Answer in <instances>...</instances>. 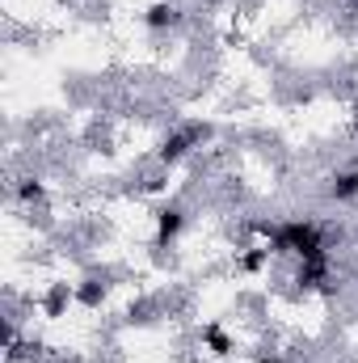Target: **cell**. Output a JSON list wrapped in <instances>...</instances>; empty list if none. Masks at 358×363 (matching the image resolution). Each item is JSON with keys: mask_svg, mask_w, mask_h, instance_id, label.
I'll return each instance as SVG.
<instances>
[{"mask_svg": "<svg viewBox=\"0 0 358 363\" xmlns=\"http://www.w3.org/2000/svg\"><path fill=\"white\" fill-rule=\"evenodd\" d=\"M262 237H266L270 254L274 258H295V262H308V258H329V233L312 220V216H295V220H278V224H253Z\"/></svg>", "mask_w": 358, "mask_h": 363, "instance_id": "cell-1", "label": "cell"}, {"mask_svg": "<svg viewBox=\"0 0 358 363\" xmlns=\"http://www.w3.org/2000/svg\"><path fill=\"white\" fill-rule=\"evenodd\" d=\"M207 135H211V127H207V123L173 127V131H169V135L156 144V165H161V169H178L181 161H185V157H190V152H194V148H198Z\"/></svg>", "mask_w": 358, "mask_h": 363, "instance_id": "cell-2", "label": "cell"}, {"mask_svg": "<svg viewBox=\"0 0 358 363\" xmlns=\"http://www.w3.org/2000/svg\"><path fill=\"white\" fill-rule=\"evenodd\" d=\"M139 21H144V30H152V34H173L181 21H185V13H181L178 0H152Z\"/></svg>", "mask_w": 358, "mask_h": 363, "instance_id": "cell-3", "label": "cell"}, {"mask_svg": "<svg viewBox=\"0 0 358 363\" xmlns=\"http://www.w3.org/2000/svg\"><path fill=\"white\" fill-rule=\"evenodd\" d=\"M72 304H76V283H64V279L47 283V291H42V300H38V308H42V317H47V321L68 317V308H72Z\"/></svg>", "mask_w": 358, "mask_h": 363, "instance_id": "cell-4", "label": "cell"}, {"mask_svg": "<svg viewBox=\"0 0 358 363\" xmlns=\"http://www.w3.org/2000/svg\"><path fill=\"white\" fill-rule=\"evenodd\" d=\"M185 224H190V216H185L181 203H165V207H156V250L173 245L181 233H185Z\"/></svg>", "mask_w": 358, "mask_h": 363, "instance_id": "cell-5", "label": "cell"}, {"mask_svg": "<svg viewBox=\"0 0 358 363\" xmlns=\"http://www.w3.org/2000/svg\"><path fill=\"white\" fill-rule=\"evenodd\" d=\"M198 338H202V351H207V355H215V359H228V355H236V338H232V334H228L219 321H202Z\"/></svg>", "mask_w": 358, "mask_h": 363, "instance_id": "cell-6", "label": "cell"}, {"mask_svg": "<svg viewBox=\"0 0 358 363\" xmlns=\"http://www.w3.org/2000/svg\"><path fill=\"white\" fill-rule=\"evenodd\" d=\"M329 199L333 203H354L358 199V165H346V169H337L333 178H329Z\"/></svg>", "mask_w": 358, "mask_h": 363, "instance_id": "cell-7", "label": "cell"}, {"mask_svg": "<svg viewBox=\"0 0 358 363\" xmlns=\"http://www.w3.org/2000/svg\"><path fill=\"white\" fill-rule=\"evenodd\" d=\"M105 300H110V283H105V279H81V283H76V304H81V308L97 313Z\"/></svg>", "mask_w": 358, "mask_h": 363, "instance_id": "cell-8", "label": "cell"}, {"mask_svg": "<svg viewBox=\"0 0 358 363\" xmlns=\"http://www.w3.org/2000/svg\"><path fill=\"white\" fill-rule=\"evenodd\" d=\"M270 245H249V250H241L236 254V274H262L270 267Z\"/></svg>", "mask_w": 358, "mask_h": 363, "instance_id": "cell-9", "label": "cell"}, {"mask_svg": "<svg viewBox=\"0 0 358 363\" xmlns=\"http://www.w3.org/2000/svg\"><path fill=\"white\" fill-rule=\"evenodd\" d=\"M13 194H17V203H25V207H42V203H47V182L21 178L13 186Z\"/></svg>", "mask_w": 358, "mask_h": 363, "instance_id": "cell-10", "label": "cell"}, {"mask_svg": "<svg viewBox=\"0 0 358 363\" xmlns=\"http://www.w3.org/2000/svg\"><path fill=\"white\" fill-rule=\"evenodd\" d=\"M253 363H287V359H282V355H270V351H262Z\"/></svg>", "mask_w": 358, "mask_h": 363, "instance_id": "cell-11", "label": "cell"}, {"mask_svg": "<svg viewBox=\"0 0 358 363\" xmlns=\"http://www.w3.org/2000/svg\"><path fill=\"white\" fill-rule=\"evenodd\" d=\"M350 127H354V135H358V101H354V114H350Z\"/></svg>", "mask_w": 358, "mask_h": 363, "instance_id": "cell-12", "label": "cell"}, {"mask_svg": "<svg viewBox=\"0 0 358 363\" xmlns=\"http://www.w3.org/2000/svg\"><path fill=\"white\" fill-rule=\"evenodd\" d=\"M350 9H354V13H358V0H350Z\"/></svg>", "mask_w": 358, "mask_h": 363, "instance_id": "cell-13", "label": "cell"}]
</instances>
